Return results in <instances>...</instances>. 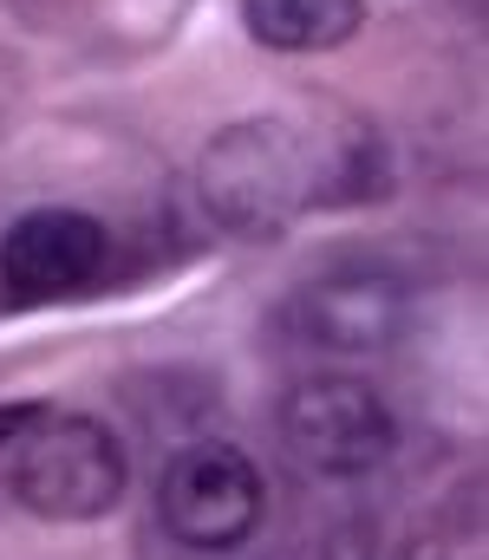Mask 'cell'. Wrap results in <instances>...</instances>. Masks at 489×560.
<instances>
[{
	"label": "cell",
	"instance_id": "7a4b0ae2",
	"mask_svg": "<svg viewBox=\"0 0 489 560\" xmlns=\"http://www.w3.org/2000/svg\"><path fill=\"white\" fill-rule=\"evenodd\" d=\"M125 443L85 411H39L7 450V489L39 522H98L125 502Z\"/></svg>",
	"mask_w": 489,
	"mask_h": 560
},
{
	"label": "cell",
	"instance_id": "277c9868",
	"mask_svg": "<svg viewBox=\"0 0 489 560\" xmlns=\"http://www.w3.org/2000/svg\"><path fill=\"white\" fill-rule=\"evenodd\" d=\"M275 430L307 476H372L398 443L392 405L346 372H314L288 385V398L275 405Z\"/></svg>",
	"mask_w": 489,
	"mask_h": 560
},
{
	"label": "cell",
	"instance_id": "3957f363",
	"mask_svg": "<svg viewBox=\"0 0 489 560\" xmlns=\"http://www.w3.org/2000/svg\"><path fill=\"white\" fill-rule=\"evenodd\" d=\"M268 515V482L255 456L229 436L183 443L158 476V522L189 555H235Z\"/></svg>",
	"mask_w": 489,
	"mask_h": 560
},
{
	"label": "cell",
	"instance_id": "6da1fadb",
	"mask_svg": "<svg viewBox=\"0 0 489 560\" xmlns=\"http://www.w3.org/2000/svg\"><path fill=\"white\" fill-rule=\"evenodd\" d=\"M365 183V138L333 150L321 131L294 118H242L202 150V202L242 242H275L307 209L359 196Z\"/></svg>",
	"mask_w": 489,
	"mask_h": 560
},
{
	"label": "cell",
	"instance_id": "8992f818",
	"mask_svg": "<svg viewBox=\"0 0 489 560\" xmlns=\"http://www.w3.org/2000/svg\"><path fill=\"white\" fill-rule=\"evenodd\" d=\"M105 261H112V229L85 209H26L0 235V287L20 306H46L98 287Z\"/></svg>",
	"mask_w": 489,
	"mask_h": 560
},
{
	"label": "cell",
	"instance_id": "9c48e42d",
	"mask_svg": "<svg viewBox=\"0 0 489 560\" xmlns=\"http://www.w3.org/2000/svg\"><path fill=\"white\" fill-rule=\"evenodd\" d=\"M13 98H20V59H13V52H0V125H7Z\"/></svg>",
	"mask_w": 489,
	"mask_h": 560
},
{
	"label": "cell",
	"instance_id": "ba28073f",
	"mask_svg": "<svg viewBox=\"0 0 489 560\" xmlns=\"http://www.w3.org/2000/svg\"><path fill=\"white\" fill-rule=\"evenodd\" d=\"M46 405H0V450H13L20 436H26V423L39 418Z\"/></svg>",
	"mask_w": 489,
	"mask_h": 560
},
{
	"label": "cell",
	"instance_id": "52a82bcc",
	"mask_svg": "<svg viewBox=\"0 0 489 560\" xmlns=\"http://www.w3.org/2000/svg\"><path fill=\"white\" fill-rule=\"evenodd\" d=\"M242 26L268 52H333L365 26V0H242Z\"/></svg>",
	"mask_w": 489,
	"mask_h": 560
},
{
	"label": "cell",
	"instance_id": "5b68a950",
	"mask_svg": "<svg viewBox=\"0 0 489 560\" xmlns=\"http://www.w3.org/2000/svg\"><path fill=\"white\" fill-rule=\"evenodd\" d=\"M411 319V293L392 268H372V261H339L326 275L301 280V293L288 300V326L339 359H365V352H385Z\"/></svg>",
	"mask_w": 489,
	"mask_h": 560
}]
</instances>
